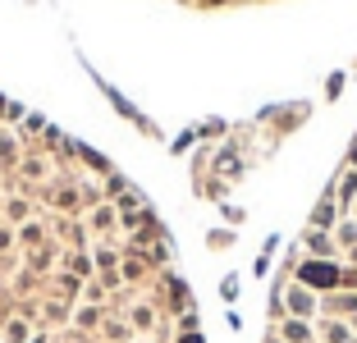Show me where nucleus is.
<instances>
[{
    "label": "nucleus",
    "instance_id": "1",
    "mask_svg": "<svg viewBox=\"0 0 357 343\" xmlns=\"http://www.w3.org/2000/svg\"><path fill=\"white\" fill-rule=\"evenodd\" d=\"M307 280H312V284H335L339 275L330 270V266H312V270H307Z\"/></svg>",
    "mask_w": 357,
    "mask_h": 343
}]
</instances>
